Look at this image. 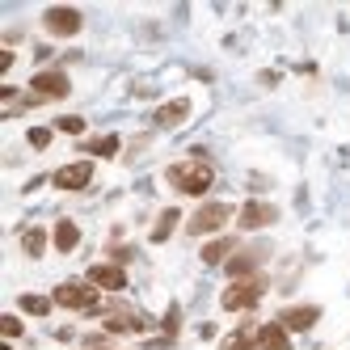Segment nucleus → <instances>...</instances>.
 I'll return each mask as SVG.
<instances>
[{
	"label": "nucleus",
	"instance_id": "obj_1",
	"mask_svg": "<svg viewBox=\"0 0 350 350\" xmlns=\"http://www.w3.org/2000/svg\"><path fill=\"white\" fill-rule=\"evenodd\" d=\"M215 182V169L207 161H178L169 169V186L178 194H190V198H203Z\"/></svg>",
	"mask_w": 350,
	"mask_h": 350
},
{
	"label": "nucleus",
	"instance_id": "obj_2",
	"mask_svg": "<svg viewBox=\"0 0 350 350\" xmlns=\"http://www.w3.org/2000/svg\"><path fill=\"white\" fill-rule=\"evenodd\" d=\"M55 308H68V312H85V317H106V304L102 295H97L93 283H59L51 291Z\"/></svg>",
	"mask_w": 350,
	"mask_h": 350
},
{
	"label": "nucleus",
	"instance_id": "obj_3",
	"mask_svg": "<svg viewBox=\"0 0 350 350\" xmlns=\"http://www.w3.org/2000/svg\"><path fill=\"white\" fill-rule=\"evenodd\" d=\"M266 295V274H254V279H241V283H228L219 295V308L224 312H254Z\"/></svg>",
	"mask_w": 350,
	"mask_h": 350
},
{
	"label": "nucleus",
	"instance_id": "obj_4",
	"mask_svg": "<svg viewBox=\"0 0 350 350\" xmlns=\"http://www.w3.org/2000/svg\"><path fill=\"white\" fill-rule=\"evenodd\" d=\"M232 215H237L232 203H203V207L186 219V232H190V237H211V232H219Z\"/></svg>",
	"mask_w": 350,
	"mask_h": 350
},
{
	"label": "nucleus",
	"instance_id": "obj_5",
	"mask_svg": "<svg viewBox=\"0 0 350 350\" xmlns=\"http://www.w3.org/2000/svg\"><path fill=\"white\" fill-rule=\"evenodd\" d=\"M42 30L51 34V38H77L85 30V17L81 9H68V5H51L42 13Z\"/></svg>",
	"mask_w": 350,
	"mask_h": 350
},
{
	"label": "nucleus",
	"instance_id": "obj_6",
	"mask_svg": "<svg viewBox=\"0 0 350 350\" xmlns=\"http://www.w3.org/2000/svg\"><path fill=\"white\" fill-rule=\"evenodd\" d=\"M30 93L38 97V102H64V97L72 93V81H68V72H59V68H42V72H34Z\"/></svg>",
	"mask_w": 350,
	"mask_h": 350
},
{
	"label": "nucleus",
	"instance_id": "obj_7",
	"mask_svg": "<svg viewBox=\"0 0 350 350\" xmlns=\"http://www.w3.org/2000/svg\"><path fill=\"white\" fill-rule=\"evenodd\" d=\"M266 254H270L266 245H254V249H237V254H232L228 262H224V274H228L232 283H241V279H254V274H258V266L266 262Z\"/></svg>",
	"mask_w": 350,
	"mask_h": 350
},
{
	"label": "nucleus",
	"instance_id": "obj_8",
	"mask_svg": "<svg viewBox=\"0 0 350 350\" xmlns=\"http://www.w3.org/2000/svg\"><path fill=\"white\" fill-rule=\"evenodd\" d=\"M279 219V207L266 203V198H249V203L237 211V224H241V232H258V228H270V224Z\"/></svg>",
	"mask_w": 350,
	"mask_h": 350
},
{
	"label": "nucleus",
	"instance_id": "obj_9",
	"mask_svg": "<svg viewBox=\"0 0 350 350\" xmlns=\"http://www.w3.org/2000/svg\"><path fill=\"white\" fill-rule=\"evenodd\" d=\"M85 283H93L97 291H127V270L118 262H97V266H89Z\"/></svg>",
	"mask_w": 350,
	"mask_h": 350
},
{
	"label": "nucleus",
	"instance_id": "obj_10",
	"mask_svg": "<svg viewBox=\"0 0 350 350\" xmlns=\"http://www.w3.org/2000/svg\"><path fill=\"white\" fill-rule=\"evenodd\" d=\"M51 182H55L59 190H85V186L93 182V161L85 157V161H72V165H59V169L51 173Z\"/></svg>",
	"mask_w": 350,
	"mask_h": 350
},
{
	"label": "nucleus",
	"instance_id": "obj_11",
	"mask_svg": "<svg viewBox=\"0 0 350 350\" xmlns=\"http://www.w3.org/2000/svg\"><path fill=\"white\" fill-rule=\"evenodd\" d=\"M102 321H106V334H135V329H148V317H139V312L127 308V304H110Z\"/></svg>",
	"mask_w": 350,
	"mask_h": 350
},
{
	"label": "nucleus",
	"instance_id": "obj_12",
	"mask_svg": "<svg viewBox=\"0 0 350 350\" xmlns=\"http://www.w3.org/2000/svg\"><path fill=\"white\" fill-rule=\"evenodd\" d=\"M317 321H321V308L317 304H291V308L279 312V325H283L287 334H308Z\"/></svg>",
	"mask_w": 350,
	"mask_h": 350
},
{
	"label": "nucleus",
	"instance_id": "obj_13",
	"mask_svg": "<svg viewBox=\"0 0 350 350\" xmlns=\"http://www.w3.org/2000/svg\"><path fill=\"white\" fill-rule=\"evenodd\" d=\"M186 118H190V102H186V97H173V102L157 106V114H152V122H157L161 131H173V127H182Z\"/></svg>",
	"mask_w": 350,
	"mask_h": 350
},
{
	"label": "nucleus",
	"instance_id": "obj_14",
	"mask_svg": "<svg viewBox=\"0 0 350 350\" xmlns=\"http://www.w3.org/2000/svg\"><path fill=\"white\" fill-rule=\"evenodd\" d=\"M258 350H295V346L279 321H266V325H258Z\"/></svg>",
	"mask_w": 350,
	"mask_h": 350
},
{
	"label": "nucleus",
	"instance_id": "obj_15",
	"mask_svg": "<svg viewBox=\"0 0 350 350\" xmlns=\"http://www.w3.org/2000/svg\"><path fill=\"white\" fill-rule=\"evenodd\" d=\"M51 245L59 249V254H77L81 249V224L77 219H59L51 228Z\"/></svg>",
	"mask_w": 350,
	"mask_h": 350
},
{
	"label": "nucleus",
	"instance_id": "obj_16",
	"mask_svg": "<svg viewBox=\"0 0 350 350\" xmlns=\"http://www.w3.org/2000/svg\"><path fill=\"white\" fill-rule=\"evenodd\" d=\"M241 249V241L237 237H215V241H207L203 245V266H224L232 254Z\"/></svg>",
	"mask_w": 350,
	"mask_h": 350
},
{
	"label": "nucleus",
	"instance_id": "obj_17",
	"mask_svg": "<svg viewBox=\"0 0 350 350\" xmlns=\"http://www.w3.org/2000/svg\"><path fill=\"white\" fill-rule=\"evenodd\" d=\"M178 224H182V211H178V207H165V211L157 215V224H152V232H148V241H152V245H165Z\"/></svg>",
	"mask_w": 350,
	"mask_h": 350
},
{
	"label": "nucleus",
	"instance_id": "obj_18",
	"mask_svg": "<svg viewBox=\"0 0 350 350\" xmlns=\"http://www.w3.org/2000/svg\"><path fill=\"white\" fill-rule=\"evenodd\" d=\"M81 148H85V157H102V161H110V157H118L122 139H118V135H89Z\"/></svg>",
	"mask_w": 350,
	"mask_h": 350
},
{
	"label": "nucleus",
	"instance_id": "obj_19",
	"mask_svg": "<svg viewBox=\"0 0 350 350\" xmlns=\"http://www.w3.org/2000/svg\"><path fill=\"white\" fill-rule=\"evenodd\" d=\"M219 350H258V329L254 325H241V329H232L219 342Z\"/></svg>",
	"mask_w": 350,
	"mask_h": 350
},
{
	"label": "nucleus",
	"instance_id": "obj_20",
	"mask_svg": "<svg viewBox=\"0 0 350 350\" xmlns=\"http://www.w3.org/2000/svg\"><path fill=\"white\" fill-rule=\"evenodd\" d=\"M17 308L26 312V317H46L55 308V299L51 295H38V291H26V295H17Z\"/></svg>",
	"mask_w": 350,
	"mask_h": 350
},
{
	"label": "nucleus",
	"instance_id": "obj_21",
	"mask_svg": "<svg viewBox=\"0 0 350 350\" xmlns=\"http://www.w3.org/2000/svg\"><path fill=\"white\" fill-rule=\"evenodd\" d=\"M46 237H51V232L38 228V224L26 228V232H21V254H26V258H42L46 254Z\"/></svg>",
	"mask_w": 350,
	"mask_h": 350
},
{
	"label": "nucleus",
	"instance_id": "obj_22",
	"mask_svg": "<svg viewBox=\"0 0 350 350\" xmlns=\"http://www.w3.org/2000/svg\"><path fill=\"white\" fill-rule=\"evenodd\" d=\"M51 135H55L51 127H30L26 131V144L34 148V152H46V148H51Z\"/></svg>",
	"mask_w": 350,
	"mask_h": 350
},
{
	"label": "nucleus",
	"instance_id": "obj_23",
	"mask_svg": "<svg viewBox=\"0 0 350 350\" xmlns=\"http://www.w3.org/2000/svg\"><path fill=\"white\" fill-rule=\"evenodd\" d=\"M55 131H68V135H85V118H81V114H64V118L55 122Z\"/></svg>",
	"mask_w": 350,
	"mask_h": 350
},
{
	"label": "nucleus",
	"instance_id": "obj_24",
	"mask_svg": "<svg viewBox=\"0 0 350 350\" xmlns=\"http://www.w3.org/2000/svg\"><path fill=\"white\" fill-rule=\"evenodd\" d=\"M161 325H165V338H169V342H173V334H178V329H182V308H169V312H165V321H161Z\"/></svg>",
	"mask_w": 350,
	"mask_h": 350
},
{
	"label": "nucleus",
	"instance_id": "obj_25",
	"mask_svg": "<svg viewBox=\"0 0 350 350\" xmlns=\"http://www.w3.org/2000/svg\"><path fill=\"white\" fill-rule=\"evenodd\" d=\"M0 329H5V338H21V317L5 312V317H0Z\"/></svg>",
	"mask_w": 350,
	"mask_h": 350
},
{
	"label": "nucleus",
	"instance_id": "obj_26",
	"mask_svg": "<svg viewBox=\"0 0 350 350\" xmlns=\"http://www.w3.org/2000/svg\"><path fill=\"white\" fill-rule=\"evenodd\" d=\"M85 350H110V334H89L85 338Z\"/></svg>",
	"mask_w": 350,
	"mask_h": 350
},
{
	"label": "nucleus",
	"instance_id": "obj_27",
	"mask_svg": "<svg viewBox=\"0 0 350 350\" xmlns=\"http://www.w3.org/2000/svg\"><path fill=\"white\" fill-rule=\"evenodd\" d=\"M9 68H13V46L0 51V77H9Z\"/></svg>",
	"mask_w": 350,
	"mask_h": 350
}]
</instances>
